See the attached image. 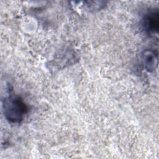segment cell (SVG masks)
<instances>
[{
    "mask_svg": "<svg viewBox=\"0 0 159 159\" xmlns=\"http://www.w3.org/2000/svg\"><path fill=\"white\" fill-rule=\"evenodd\" d=\"M2 109L5 118L11 124H19L23 120L28 108L25 103L17 95L10 91L2 100Z\"/></svg>",
    "mask_w": 159,
    "mask_h": 159,
    "instance_id": "cell-1",
    "label": "cell"
},
{
    "mask_svg": "<svg viewBox=\"0 0 159 159\" xmlns=\"http://www.w3.org/2000/svg\"><path fill=\"white\" fill-rule=\"evenodd\" d=\"M158 12L151 11L145 14L142 19V26L144 31L148 35L157 34L158 31Z\"/></svg>",
    "mask_w": 159,
    "mask_h": 159,
    "instance_id": "cell-2",
    "label": "cell"
},
{
    "mask_svg": "<svg viewBox=\"0 0 159 159\" xmlns=\"http://www.w3.org/2000/svg\"><path fill=\"white\" fill-rule=\"evenodd\" d=\"M142 61L145 69L152 72L155 70L158 64V55L153 50L148 49L143 52L142 55Z\"/></svg>",
    "mask_w": 159,
    "mask_h": 159,
    "instance_id": "cell-3",
    "label": "cell"
},
{
    "mask_svg": "<svg viewBox=\"0 0 159 159\" xmlns=\"http://www.w3.org/2000/svg\"><path fill=\"white\" fill-rule=\"evenodd\" d=\"M84 6L89 11H99L106 6L105 1H84Z\"/></svg>",
    "mask_w": 159,
    "mask_h": 159,
    "instance_id": "cell-4",
    "label": "cell"
}]
</instances>
